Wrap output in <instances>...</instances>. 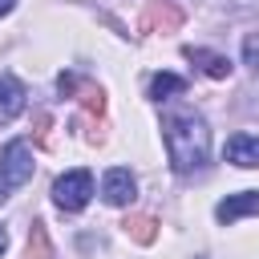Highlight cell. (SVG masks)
<instances>
[{"label": "cell", "mask_w": 259, "mask_h": 259, "mask_svg": "<svg viewBox=\"0 0 259 259\" xmlns=\"http://www.w3.org/2000/svg\"><path fill=\"white\" fill-rule=\"evenodd\" d=\"M162 142H166V154H170V166L178 174H190V170H202L206 158H210V130H206V117L194 113V109H174L162 117Z\"/></svg>", "instance_id": "cell-1"}, {"label": "cell", "mask_w": 259, "mask_h": 259, "mask_svg": "<svg viewBox=\"0 0 259 259\" xmlns=\"http://www.w3.org/2000/svg\"><path fill=\"white\" fill-rule=\"evenodd\" d=\"M93 198V174L89 170H69L53 182V202L61 210H85Z\"/></svg>", "instance_id": "cell-2"}, {"label": "cell", "mask_w": 259, "mask_h": 259, "mask_svg": "<svg viewBox=\"0 0 259 259\" xmlns=\"http://www.w3.org/2000/svg\"><path fill=\"white\" fill-rule=\"evenodd\" d=\"M32 178V146L24 142V138H12L4 150H0V182L8 186V190H16V186H24Z\"/></svg>", "instance_id": "cell-3"}, {"label": "cell", "mask_w": 259, "mask_h": 259, "mask_svg": "<svg viewBox=\"0 0 259 259\" xmlns=\"http://www.w3.org/2000/svg\"><path fill=\"white\" fill-rule=\"evenodd\" d=\"M101 194H105L109 206H130L134 194H138V182H134V174H130L125 166H113V170L105 174V182H101Z\"/></svg>", "instance_id": "cell-4"}, {"label": "cell", "mask_w": 259, "mask_h": 259, "mask_svg": "<svg viewBox=\"0 0 259 259\" xmlns=\"http://www.w3.org/2000/svg\"><path fill=\"white\" fill-rule=\"evenodd\" d=\"M255 210H259V190H243V194L223 198V202L214 206V219H219V223H235V219L255 214Z\"/></svg>", "instance_id": "cell-5"}, {"label": "cell", "mask_w": 259, "mask_h": 259, "mask_svg": "<svg viewBox=\"0 0 259 259\" xmlns=\"http://www.w3.org/2000/svg\"><path fill=\"white\" fill-rule=\"evenodd\" d=\"M227 158L235 166H243V170L259 166V134H235V138H227Z\"/></svg>", "instance_id": "cell-6"}, {"label": "cell", "mask_w": 259, "mask_h": 259, "mask_svg": "<svg viewBox=\"0 0 259 259\" xmlns=\"http://www.w3.org/2000/svg\"><path fill=\"white\" fill-rule=\"evenodd\" d=\"M20 109H24V85L12 73H4L0 77V125H8Z\"/></svg>", "instance_id": "cell-7"}, {"label": "cell", "mask_w": 259, "mask_h": 259, "mask_svg": "<svg viewBox=\"0 0 259 259\" xmlns=\"http://www.w3.org/2000/svg\"><path fill=\"white\" fill-rule=\"evenodd\" d=\"M186 57L206 73V77H214V81H223V77H231V61L223 57V53H210V49H186Z\"/></svg>", "instance_id": "cell-8"}, {"label": "cell", "mask_w": 259, "mask_h": 259, "mask_svg": "<svg viewBox=\"0 0 259 259\" xmlns=\"http://www.w3.org/2000/svg\"><path fill=\"white\" fill-rule=\"evenodd\" d=\"M154 101H170L174 93H186V81L178 77V73H154L150 77V89H146Z\"/></svg>", "instance_id": "cell-9"}, {"label": "cell", "mask_w": 259, "mask_h": 259, "mask_svg": "<svg viewBox=\"0 0 259 259\" xmlns=\"http://www.w3.org/2000/svg\"><path fill=\"white\" fill-rule=\"evenodd\" d=\"M243 57H247V65L259 73V32H251V36L243 40Z\"/></svg>", "instance_id": "cell-10"}, {"label": "cell", "mask_w": 259, "mask_h": 259, "mask_svg": "<svg viewBox=\"0 0 259 259\" xmlns=\"http://www.w3.org/2000/svg\"><path fill=\"white\" fill-rule=\"evenodd\" d=\"M150 227H154L150 219H138V223H134V235H138L142 243H150V239H154V231H150Z\"/></svg>", "instance_id": "cell-11"}, {"label": "cell", "mask_w": 259, "mask_h": 259, "mask_svg": "<svg viewBox=\"0 0 259 259\" xmlns=\"http://www.w3.org/2000/svg\"><path fill=\"white\" fill-rule=\"evenodd\" d=\"M12 4H16V0H0V16H8V12H12Z\"/></svg>", "instance_id": "cell-12"}, {"label": "cell", "mask_w": 259, "mask_h": 259, "mask_svg": "<svg viewBox=\"0 0 259 259\" xmlns=\"http://www.w3.org/2000/svg\"><path fill=\"white\" fill-rule=\"evenodd\" d=\"M4 247H8V235H4V227H0V255H4Z\"/></svg>", "instance_id": "cell-13"}, {"label": "cell", "mask_w": 259, "mask_h": 259, "mask_svg": "<svg viewBox=\"0 0 259 259\" xmlns=\"http://www.w3.org/2000/svg\"><path fill=\"white\" fill-rule=\"evenodd\" d=\"M4 198H8V186H4V182H0V202H4Z\"/></svg>", "instance_id": "cell-14"}]
</instances>
